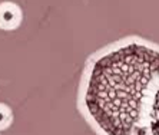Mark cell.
Here are the masks:
<instances>
[{"label": "cell", "mask_w": 159, "mask_h": 135, "mask_svg": "<svg viewBox=\"0 0 159 135\" xmlns=\"http://www.w3.org/2000/svg\"><path fill=\"white\" fill-rule=\"evenodd\" d=\"M159 83V50L129 43L93 63L85 106L103 135H145L148 104Z\"/></svg>", "instance_id": "6da1fadb"}, {"label": "cell", "mask_w": 159, "mask_h": 135, "mask_svg": "<svg viewBox=\"0 0 159 135\" xmlns=\"http://www.w3.org/2000/svg\"><path fill=\"white\" fill-rule=\"evenodd\" d=\"M145 135H159V83L148 104L145 118Z\"/></svg>", "instance_id": "7a4b0ae2"}]
</instances>
